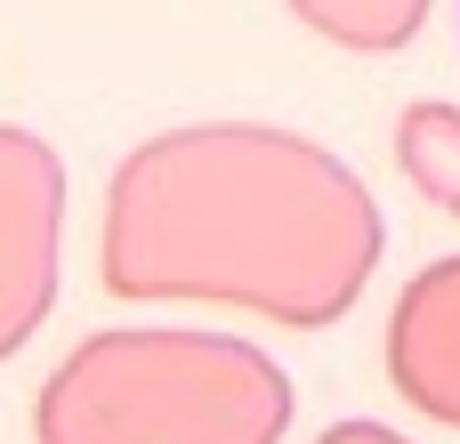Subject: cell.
I'll return each mask as SVG.
<instances>
[{"label":"cell","instance_id":"6da1fadb","mask_svg":"<svg viewBox=\"0 0 460 444\" xmlns=\"http://www.w3.org/2000/svg\"><path fill=\"white\" fill-rule=\"evenodd\" d=\"M97 275L113 299L340 307V178L275 129H170L105 186Z\"/></svg>","mask_w":460,"mask_h":444},{"label":"cell","instance_id":"7a4b0ae2","mask_svg":"<svg viewBox=\"0 0 460 444\" xmlns=\"http://www.w3.org/2000/svg\"><path fill=\"white\" fill-rule=\"evenodd\" d=\"M283 380L218 332H89L32 396V444H275Z\"/></svg>","mask_w":460,"mask_h":444},{"label":"cell","instance_id":"3957f363","mask_svg":"<svg viewBox=\"0 0 460 444\" xmlns=\"http://www.w3.org/2000/svg\"><path fill=\"white\" fill-rule=\"evenodd\" d=\"M65 259V154L0 121V364L49 324Z\"/></svg>","mask_w":460,"mask_h":444}]
</instances>
